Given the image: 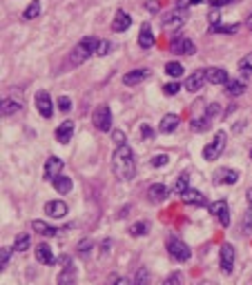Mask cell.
Here are the masks:
<instances>
[{"label": "cell", "mask_w": 252, "mask_h": 285, "mask_svg": "<svg viewBox=\"0 0 252 285\" xmlns=\"http://www.w3.org/2000/svg\"><path fill=\"white\" fill-rule=\"evenodd\" d=\"M112 169H114V174L118 176L121 180L134 178L136 163H134V152L130 149V145H121V147L114 149V156H112Z\"/></svg>", "instance_id": "cell-1"}, {"label": "cell", "mask_w": 252, "mask_h": 285, "mask_svg": "<svg viewBox=\"0 0 252 285\" xmlns=\"http://www.w3.org/2000/svg\"><path fill=\"white\" fill-rule=\"evenodd\" d=\"M96 47H98V38L85 36L83 40L72 49V65H80L90 58V56H96Z\"/></svg>", "instance_id": "cell-2"}, {"label": "cell", "mask_w": 252, "mask_h": 285, "mask_svg": "<svg viewBox=\"0 0 252 285\" xmlns=\"http://www.w3.org/2000/svg\"><path fill=\"white\" fill-rule=\"evenodd\" d=\"M165 248H168V254L172 256L174 261H179V263H183V261H188L190 259V248L188 245L181 241V238H176V236H170L168 241H165Z\"/></svg>", "instance_id": "cell-3"}, {"label": "cell", "mask_w": 252, "mask_h": 285, "mask_svg": "<svg viewBox=\"0 0 252 285\" xmlns=\"http://www.w3.org/2000/svg\"><path fill=\"white\" fill-rule=\"evenodd\" d=\"M226 141H228V134H226V132H216L214 141L205 145L203 159H205V160H216V159H219L221 152H223V147H226Z\"/></svg>", "instance_id": "cell-4"}, {"label": "cell", "mask_w": 252, "mask_h": 285, "mask_svg": "<svg viewBox=\"0 0 252 285\" xmlns=\"http://www.w3.org/2000/svg\"><path fill=\"white\" fill-rule=\"evenodd\" d=\"M92 121H94L96 129H100V132H110L112 129V111L110 107L103 103V105H98L94 109V114H92Z\"/></svg>", "instance_id": "cell-5"}, {"label": "cell", "mask_w": 252, "mask_h": 285, "mask_svg": "<svg viewBox=\"0 0 252 285\" xmlns=\"http://www.w3.org/2000/svg\"><path fill=\"white\" fill-rule=\"evenodd\" d=\"M219 263H221V272H223V274H232V269H234V248H232L230 243L221 245Z\"/></svg>", "instance_id": "cell-6"}, {"label": "cell", "mask_w": 252, "mask_h": 285, "mask_svg": "<svg viewBox=\"0 0 252 285\" xmlns=\"http://www.w3.org/2000/svg\"><path fill=\"white\" fill-rule=\"evenodd\" d=\"M170 49L174 53H181V56H192L196 52V45L190 40L188 36H176L172 42H170Z\"/></svg>", "instance_id": "cell-7"}, {"label": "cell", "mask_w": 252, "mask_h": 285, "mask_svg": "<svg viewBox=\"0 0 252 285\" xmlns=\"http://www.w3.org/2000/svg\"><path fill=\"white\" fill-rule=\"evenodd\" d=\"M36 109L42 118H52L54 105H52V96H49V91H45V89L36 91Z\"/></svg>", "instance_id": "cell-8"}, {"label": "cell", "mask_w": 252, "mask_h": 285, "mask_svg": "<svg viewBox=\"0 0 252 285\" xmlns=\"http://www.w3.org/2000/svg\"><path fill=\"white\" fill-rule=\"evenodd\" d=\"M185 11L183 9H174V11H170L168 16L163 18V29L165 32H174V29H179V27H183L185 25Z\"/></svg>", "instance_id": "cell-9"}, {"label": "cell", "mask_w": 252, "mask_h": 285, "mask_svg": "<svg viewBox=\"0 0 252 285\" xmlns=\"http://www.w3.org/2000/svg\"><path fill=\"white\" fill-rule=\"evenodd\" d=\"M60 174H63V160L58 159V156H49V159L45 160V172H42L45 180H52L54 183Z\"/></svg>", "instance_id": "cell-10"}, {"label": "cell", "mask_w": 252, "mask_h": 285, "mask_svg": "<svg viewBox=\"0 0 252 285\" xmlns=\"http://www.w3.org/2000/svg\"><path fill=\"white\" fill-rule=\"evenodd\" d=\"M239 178H241V176H239V172H236V169H228V167H223V169H219V172H214V183H216V185H219V183L234 185Z\"/></svg>", "instance_id": "cell-11"}, {"label": "cell", "mask_w": 252, "mask_h": 285, "mask_svg": "<svg viewBox=\"0 0 252 285\" xmlns=\"http://www.w3.org/2000/svg\"><path fill=\"white\" fill-rule=\"evenodd\" d=\"M205 80H208V83H212V85L230 83V80H228V71H226V69H221V67L205 69Z\"/></svg>", "instance_id": "cell-12"}, {"label": "cell", "mask_w": 252, "mask_h": 285, "mask_svg": "<svg viewBox=\"0 0 252 285\" xmlns=\"http://www.w3.org/2000/svg\"><path fill=\"white\" fill-rule=\"evenodd\" d=\"M132 25V18H130V14H125L123 9H118L116 11V16H114V20H112V32H116V34H121V32H125L127 27Z\"/></svg>", "instance_id": "cell-13"}, {"label": "cell", "mask_w": 252, "mask_h": 285, "mask_svg": "<svg viewBox=\"0 0 252 285\" xmlns=\"http://www.w3.org/2000/svg\"><path fill=\"white\" fill-rule=\"evenodd\" d=\"M45 214L52 218H63L67 214V205L63 201H49L45 203Z\"/></svg>", "instance_id": "cell-14"}, {"label": "cell", "mask_w": 252, "mask_h": 285, "mask_svg": "<svg viewBox=\"0 0 252 285\" xmlns=\"http://www.w3.org/2000/svg\"><path fill=\"white\" fill-rule=\"evenodd\" d=\"M168 187L165 185H161V183H154V185H150V190H147V198L152 203H161V201H165L168 198Z\"/></svg>", "instance_id": "cell-15"}, {"label": "cell", "mask_w": 252, "mask_h": 285, "mask_svg": "<svg viewBox=\"0 0 252 285\" xmlns=\"http://www.w3.org/2000/svg\"><path fill=\"white\" fill-rule=\"evenodd\" d=\"M203 83H205V69H201V71H194V74L188 76V80H185V89L199 91L201 87H203Z\"/></svg>", "instance_id": "cell-16"}, {"label": "cell", "mask_w": 252, "mask_h": 285, "mask_svg": "<svg viewBox=\"0 0 252 285\" xmlns=\"http://www.w3.org/2000/svg\"><path fill=\"white\" fill-rule=\"evenodd\" d=\"M138 45L143 49H150L154 45V34H152V25L150 22H143L141 25V34H138Z\"/></svg>", "instance_id": "cell-17"}, {"label": "cell", "mask_w": 252, "mask_h": 285, "mask_svg": "<svg viewBox=\"0 0 252 285\" xmlns=\"http://www.w3.org/2000/svg\"><path fill=\"white\" fill-rule=\"evenodd\" d=\"M72 136H74V123L72 121L60 123V125H58V129H56V141L65 145V142L72 141Z\"/></svg>", "instance_id": "cell-18"}, {"label": "cell", "mask_w": 252, "mask_h": 285, "mask_svg": "<svg viewBox=\"0 0 252 285\" xmlns=\"http://www.w3.org/2000/svg\"><path fill=\"white\" fill-rule=\"evenodd\" d=\"M58 285H76V267L74 263L65 265L60 269V274H58Z\"/></svg>", "instance_id": "cell-19"}, {"label": "cell", "mask_w": 252, "mask_h": 285, "mask_svg": "<svg viewBox=\"0 0 252 285\" xmlns=\"http://www.w3.org/2000/svg\"><path fill=\"white\" fill-rule=\"evenodd\" d=\"M150 76V69H134V71H127L125 76H123V83L125 85H138V83H143V80Z\"/></svg>", "instance_id": "cell-20"}, {"label": "cell", "mask_w": 252, "mask_h": 285, "mask_svg": "<svg viewBox=\"0 0 252 285\" xmlns=\"http://www.w3.org/2000/svg\"><path fill=\"white\" fill-rule=\"evenodd\" d=\"M36 261H38V263H42V265H52L54 263L52 248H49V245H45V243L38 245V248H36Z\"/></svg>", "instance_id": "cell-21"}, {"label": "cell", "mask_w": 252, "mask_h": 285, "mask_svg": "<svg viewBox=\"0 0 252 285\" xmlns=\"http://www.w3.org/2000/svg\"><path fill=\"white\" fill-rule=\"evenodd\" d=\"M32 230L36 234H40V236H56L58 232H63V230H56V227L47 225V223H42V221H32Z\"/></svg>", "instance_id": "cell-22"}, {"label": "cell", "mask_w": 252, "mask_h": 285, "mask_svg": "<svg viewBox=\"0 0 252 285\" xmlns=\"http://www.w3.org/2000/svg\"><path fill=\"white\" fill-rule=\"evenodd\" d=\"M176 127H179V116H176V114H168V116H163L158 129H161L163 134H172Z\"/></svg>", "instance_id": "cell-23"}, {"label": "cell", "mask_w": 252, "mask_h": 285, "mask_svg": "<svg viewBox=\"0 0 252 285\" xmlns=\"http://www.w3.org/2000/svg\"><path fill=\"white\" fill-rule=\"evenodd\" d=\"M72 187H74L72 178H69V176H65V174H60L56 180H54V190H56L58 194H69V192H72Z\"/></svg>", "instance_id": "cell-24"}, {"label": "cell", "mask_w": 252, "mask_h": 285, "mask_svg": "<svg viewBox=\"0 0 252 285\" xmlns=\"http://www.w3.org/2000/svg\"><path fill=\"white\" fill-rule=\"evenodd\" d=\"M183 203H188V205H205V198H203V194L201 192H196V190H188L183 196Z\"/></svg>", "instance_id": "cell-25"}, {"label": "cell", "mask_w": 252, "mask_h": 285, "mask_svg": "<svg viewBox=\"0 0 252 285\" xmlns=\"http://www.w3.org/2000/svg\"><path fill=\"white\" fill-rule=\"evenodd\" d=\"M20 107H22L20 101L5 98V101H2V116H11V114H16V111H20Z\"/></svg>", "instance_id": "cell-26"}, {"label": "cell", "mask_w": 252, "mask_h": 285, "mask_svg": "<svg viewBox=\"0 0 252 285\" xmlns=\"http://www.w3.org/2000/svg\"><path fill=\"white\" fill-rule=\"evenodd\" d=\"M208 210H210V214H214L216 218H221L223 214H230V212H228V203H226V201H214V203H210V205H208Z\"/></svg>", "instance_id": "cell-27"}, {"label": "cell", "mask_w": 252, "mask_h": 285, "mask_svg": "<svg viewBox=\"0 0 252 285\" xmlns=\"http://www.w3.org/2000/svg\"><path fill=\"white\" fill-rule=\"evenodd\" d=\"M134 285H152V274L147 267H138L136 276H134Z\"/></svg>", "instance_id": "cell-28"}, {"label": "cell", "mask_w": 252, "mask_h": 285, "mask_svg": "<svg viewBox=\"0 0 252 285\" xmlns=\"http://www.w3.org/2000/svg\"><path fill=\"white\" fill-rule=\"evenodd\" d=\"M226 91H228V96L236 98V96H241L243 91H246V85H243L241 80H230V83H228V87H226Z\"/></svg>", "instance_id": "cell-29"}, {"label": "cell", "mask_w": 252, "mask_h": 285, "mask_svg": "<svg viewBox=\"0 0 252 285\" xmlns=\"http://www.w3.org/2000/svg\"><path fill=\"white\" fill-rule=\"evenodd\" d=\"M38 14H40V2H38V0H32L29 7L22 11V18H25V20H34V18H38Z\"/></svg>", "instance_id": "cell-30"}, {"label": "cell", "mask_w": 252, "mask_h": 285, "mask_svg": "<svg viewBox=\"0 0 252 285\" xmlns=\"http://www.w3.org/2000/svg\"><path fill=\"white\" fill-rule=\"evenodd\" d=\"M32 245V238H29V234H18L16 236V243H14V249L16 252H27V248Z\"/></svg>", "instance_id": "cell-31"}, {"label": "cell", "mask_w": 252, "mask_h": 285, "mask_svg": "<svg viewBox=\"0 0 252 285\" xmlns=\"http://www.w3.org/2000/svg\"><path fill=\"white\" fill-rule=\"evenodd\" d=\"M165 74L172 76V78H179V76H183V65L176 63V60H172V63L165 65Z\"/></svg>", "instance_id": "cell-32"}, {"label": "cell", "mask_w": 252, "mask_h": 285, "mask_svg": "<svg viewBox=\"0 0 252 285\" xmlns=\"http://www.w3.org/2000/svg\"><path fill=\"white\" fill-rule=\"evenodd\" d=\"M241 232L246 234V236H250L252 234V212H243V221H241Z\"/></svg>", "instance_id": "cell-33"}, {"label": "cell", "mask_w": 252, "mask_h": 285, "mask_svg": "<svg viewBox=\"0 0 252 285\" xmlns=\"http://www.w3.org/2000/svg\"><path fill=\"white\" fill-rule=\"evenodd\" d=\"M192 129H194V132H205V129H210V118L208 116L194 118V121H192Z\"/></svg>", "instance_id": "cell-34"}, {"label": "cell", "mask_w": 252, "mask_h": 285, "mask_svg": "<svg viewBox=\"0 0 252 285\" xmlns=\"http://www.w3.org/2000/svg\"><path fill=\"white\" fill-rule=\"evenodd\" d=\"M239 71L252 74V53H248V56H243V58L239 60Z\"/></svg>", "instance_id": "cell-35"}, {"label": "cell", "mask_w": 252, "mask_h": 285, "mask_svg": "<svg viewBox=\"0 0 252 285\" xmlns=\"http://www.w3.org/2000/svg\"><path fill=\"white\" fill-rule=\"evenodd\" d=\"M241 29L239 25H216V27H212V32H216V34H236Z\"/></svg>", "instance_id": "cell-36"}, {"label": "cell", "mask_w": 252, "mask_h": 285, "mask_svg": "<svg viewBox=\"0 0 252 285\" xmlns=\"http://www.w3.org/2000/svg\"><path fill=\"white\" fill-rule=\"evenodd\" d=\"M174 190H176L181 196H183L185 192L190 190V185H188V176H185V174H181L179 178H176V185H174Z\"/></svg>", "instance_id": "cell-37"}, {"label": "cell", "mask_w": 252, "mask_h": 285, "mask_svg": "<svg viewBox=\"0 0 252 285\" xmlns=\"http://www.w3.org/2000/svg\"><path fill=\"white\" fill-rule=\"evenodd\" d=\"M168 160H170L168 154H156V156H152L150 165H152V167H165V165H168Z\"/></svg>", "instance_id": "cell-38"}, {"label": "cell", "mask_w": 252, "mask_h": 285, "mask_svg": "<svg viewBox=\"0 0 252 285\" xmlns=\"http://www.w3.org/2000/svg\"><path fill=\"white\" fill-rule=\"evenodd\" d=\"M112 52V42L110 40H98V47H96V56H107Z\"/></svg>", "instance_id": "cell-39"}, {"label": "cell", "mask_w": 252, "mask_h": 285, "mask_svg": "<svg viewBox=\"0 0 252 285\" xmlns=\"http://www.w3.org/2000/svg\"><path fill=\"white\" fill-rule=\"evenodd\" d=\"M145 232H147V223L145 221H141V223H136V225L130 227V234H132V236H143Z\"/></svg>", "instance_id": "cell-40"}, {"label": "cell", "mask_w": 252, "mask_h": 285, "mask_svg": "<svg viewBox=\"0 0 252 285\" xmlns=\"http://www.w3.org/2000/svg\"><path fill=\"white\" fill-rule=\"evenodd\" d=\"M112 141H114L116 147L127 145V142H125V132H121V129H114V132H112Z\"/></svg>", "instance_id": "cell-41"}, {"label": "cell", "mask_w": 252, "mask_h": 285, "mask_svg": "<svg viewBox=\"0 0 252 285\" xmlns=\"http://www.w3.org/2000/svg\"><path fill=\"white\" fill-rule=\"evenodd\" d=\"M179 83H168V85H163V94L165 96H176L179 94Z\"/></svg>", "instance_id": "cell-42"}, {"label": "cell", "mask_w": 252, "mask_h": 285, "mask_svg": "<svg viewBox=\"0 0 252 285\" xmlns=\"http://www.w3.org/2000/svg\"><path fill=\"white\" fill-rule=\"evenodd\" d=\"M58 109L60 111L72 109V98H69V96H60V98H58Z\"/></svg>", "instance_id": "cell-43"}, {"label": "cell", "mask_w": 252, "mask_h": 285, "mask_svg": "<svg viewBox=\"0 0 252 285\" xmlns=\"http://www.w3.org/2000/svg\"><path fill=\"white\" fill-rule=\"evenodd\" d=\"M9 259H11V249L9 248H2V249H0V265H2V269L9 265Z\"/></svg>", "instance_id": "cell-44"}, {"label": "cell", "mask_w": 252, "mask_h": 285, "mask_svg": "<svg viewBox=\"0 0 252 285\" xmlns=\"http://www.w3.org/2000/svg\"><path fill=\"white\" fill-rule=\"evenodd\" d=\"M141 136L145 138V141H152V138H154V129L147 125V123H143V125H141Z\"/></svg>", "instance_id": "cell-45"}, {"label": "cell", "mask_w": 252, "mask_h": 285, "mask_svg": "<svg viewBox=\"0 0 252 285\" xmlns=\"http://www.w3.org/2000/svg\"><path fill=\"white\" fill-rule=\"evenodd\" d=\"M208 20H210L212 27L219 25V9H212V11H210V16H208Z\"/></svg>", "instance_id": "cell-46"}, {"label": "cell", "mask_w": 252, "mask_h": 285, "mask_svg": "<svg viewBox=\"0 0 252 285\" xmlns=\"http://www.w3.org/2000/svg\"><path fill=\"white\" fill-rule=\"evenodd\" d=\"M90 248H92V241H83V243L78 245V249H80V254H83V256H87V254H90Z\"/></svg>", "instance_id": "cell-47"}, {"label": "cell", "mask_w": 252, "mask_h": 285, "mask_svg": "<svg viewBox=\"0 0 252 285\" xmlns=\"http://www.w3.org/2000/svg\"><path fill=\"white\" fill-rule=\"evenodd\" d=\"M234 0H212V7L214 9H219V7H226V5H232Z\"/></svg>", "instance_id": "cell-48"}, {"label": "cell", "mask_w": 252, "mask_h": 285, "mask_svg": "<svg viewBox=\"0 0 252 285\" xmlns=\"http://www.w3.org/2000/svg\"><path fill=\"white\" fill-rule=\"evenodd\" d=\"M214 114H219V105H216V103H212V105H208V114H205V116L210 118V116H214Z\"/></svg>", "instance_id": "cell-49"}, {"label": "cell", "mask_w": 252, "mask_h": 285, "mask_svg": "<svg viewBox=\"0 0 252 285\" xmlns=\"http://www.w3.org/2000/svg\"><path fill=\"white\" fill-rule=\"evenodd\" d=\"M179 283H181V276L179 274H172L168 281H165V285H179Z\"/></svg>", "instance_id": "cell-50"}, {"label": "cell", "mask_w": 252, "mask_h": 285, "mask_svg": "<svg viewBox=\"0 0 252 285\" xmlns=\"http://www.w3.org/2000/svg\"><path fill=\"white\" fill-rule=\"evenodd\" d=\"M188 5H192L190 0H176V9H183V7H188Z\"/></svg>", "instance_id": "cell-51"}, {"label": "cell", "mask_w": 252, "mask_h": 285, "mask_svg": "<svg viewBox=\"0 0 252 285\" xmlns=\"http://www.w3.org/2000/svg\"><path fill=\"white\" fill-rule=\"evenodd\" d=\"M145 7H147V11H158V2H152V0H150Z\"/></svg>", "instance_id": "cell-52"}, {"label": "cell", "mask_w": 252, "mask_h": 285, "mask_svg": "<svg viewBox=\"0 0 252 285\" xmlns=\"http://www.w3.org/2000/svg\"><path fill=\"white\" fill-rule=\"evenodd\" d=\"M246 201H248V205L252 207V187H250V190L246 192Z\"/></svg>", "instance_id": "cell-53"}, {"label": "cell", "mask_w": 252, "mask_h": 285, "mask_svg": "<svg viewBox=\"0 0 252 285\" xmlns=\"http://www.w3.org/2000/svg\"><path fill=\"white\" fill-rule=\"evenodd\" d=\"M241 129H243V123H236V125H234V129H232V132H234V134H239V132H241Z\"/></svg>", "instance_id": "cell-54"}, {"label": "cell", "mask_w": 252, "mask_h": 285, "mask_svg": "<svg viewBox=\"0 0 252 285\" xmlns=\"http://www.w3.org/2000/svg\"><path fill=\"white\" fill-rule=\"evenodd\" d=\"M114 285H130V281H127V279H116Z\"/></svg>", "instance_id": "cell-55"}, {"label": "cell", "mask_w": 252, "mask_h": 285, "mask_svg": "<svg viewBox=\"0 0 252 285\" xmlns=\"http://www.w3.org/2000/svg\"><path fill=\"white\" fill-rule=\"evenodd\" d=\"M246 25H248V29H250V32H252V14H250V16H248V22H246Z\"/></svg>", "instance_id": "cell-56"}, {"label": "cell", "mask_w": 252, "mask_h": 285, "mask_svg": "<svg viewBox=\"0 0 252 285\" xmlns=\"http://www.w3.org/2000/svg\"><path fill=\"white\" fill-rule=\"evenodd\" d=\"M190 2H192V5H199V2H205V0H190Z\"/></svg>", "instance_id": "cell-57"}, {"label": "cell", "mask_w": 252, "mask_h": 285, "mask_svg": "<svg viewBox=\"0 0 252 285\" xmlns=\"http://www.w3.org/2000/svg\"><path fill=\"white\" fill-rule=\"evenodd\" d=\"M250 156H252V149H250Z\"/></svg>", "instance_id": "cell-58"}]
</instances>
